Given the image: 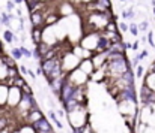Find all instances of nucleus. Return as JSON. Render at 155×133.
Returning a JSON list of instances; mask_svg holds the SVG:
<instances>
[{
  "label": "nucleus",
  "instance_id": "obj_11",
  "mask_svg": "<svg viewBox=\"0 0 155 133\" xmlns=\"http://www.w3.org/2000/svg\"><path fill=\"white\" fill-rule=\"evenodd\" d=\"M14 33L11 32V30H6V32H3V39L6 41V42H14Z\"/></svg>",
  "mask_w": 155,
  "mask_h": 133
},
{
  "label": "nucleus",
  "instance_id": "obj_1",
  "mask_svg": "<svg viewBox=\"0 0 155 133\" xmlns=\"http://www.w3.org/2000/svg\"><path fill=\"white\" fill-rule=\"evenodd\" d=\"M32 126L35 127V130H36L38 133H53L51 124L47 121V118H45V117H44V118H41V120H38L36 123H33Z\"/></svg>",
  "mask_w": 155,
  "mask_h": 133
},
{
  "label": "nucleus",
  "instance_id": "obj_21",
  "mask_svg": "<svg viewBox=\"0 0 155 133\" xmlns=\"http://www.w3.org/2000/svg\"><path fill=\"white\" fill-rule=\"evenodd\" d=\"M20 72L26 76V75H29V69L27 67H24V66H20Z\"/></svg>",
  "mask_w": 155,
  "mask_h": 133
},
{
  "label": "nucleus",
  "instance_id": "obj_7",
  "mask_svg": "<svg viewBox=\"0 0 155 133\" xmlns=\"http://www.w3.org/2000/svg\"><path fill=\"white\" fill-rule=\"evenodd\" d=\"M136 17V12H134V9L131 8V9H125V11H122V18H125V20H133Z\"/></svg>",
  "mask_w": 155,
  "mask_h": 133
},
{
  "label": "nucleus",
  "instance_id": "obj_26",
  "mask_svg": "<svg viewBox=\"0 0 155 133\" xmlns=\"http://www.w3.org/2000/svg\"><path fill=\"white\" fill-rule=\"evenodd\" d=\"M23 2H24V0H14L15 5H20V3H23Z\"/></svg>",
  "mask_w": 155,
  "mask_h": 133
},
{
  "label": "nucleus",
  "instance_id": "obj_23",
  "mask_svg": "<svg viewBox=\"0 0 155 133\" xmlns=\"http://www.w3.org/2000/svg\"><path fill=\"white\" fill-rule=\"evenodd\" d=\"M6 8H8V11H12V9L15 8V5H14V2H12V0H9V2H8V6H6Z\"/></svg>",
  "mask_w": 155,
  "mask_h": 133
},
{
  "label": "nucleus",
  "instance_id": "obj_12",
  "mask_svg": "<svg viewBox=\"0 0 155 133\" xmlns=\"http://www.w3.org/2000/svg\"><path fill=\"white\" fill-rule=\"evenodd\" d=\"M0 23H2L3 26H9V23H11L9 15H8V14H5V12H2V14H0Z\"/></svg>",
  "mask_w": 155,
  "mask_h": 133
},
{
  "label": "nucleus",
  "instance_id": "obj_8",
  "mask_svg": "<svg viewBox=\"0 0 155 133\" xmlns=\"http://www.w3.org/2000/svg\"><path fill=\"white\" fill-rule=\"evenodd\" d=\"M8 78H9V79L18 78V70H17L15 66H14V67H8Z\"/></svg>",
  "mask_w": 155,
  "mask_h": 133
},
{
  "label": "nucleus",
  "instance_id": "obj_5",
  "mask_svg": "<svg viewBox=\"0 0 155 133\" xmlns=\"http://www.w3.org/2000/svg\"><path fill=\"white\" fill-rule=\"evenodd\" d=\"M143 84H145L146 87H149L152 91H155V72H152V70H151V73H149V75L145 78Z\"/></svg>",
  "mask_w": 155,
  "mask_h": 133
},
{
  "label": "nucleus",
  "instance_id": "obj_2",
  "mask_svg": "<svg viewBox=\"0 0 155 133\" xmlns=\"http://www.w3.org/2000/svg\"><path fill=\"white\" fill-rule=\"evenodd\" d=\"M42 32H44V29H41V27H33L32 29V41H33L35 45H39L42 42Z\"/></svg>",
  "mask_w": 155,
  "mask_h": 133
},
{
  "label": "nucleus",
  "instance_id": "obj_20",
  "mask_svg": "<svg viewBox=\"0 0 155 133\" xmlns=\"http://www.w3.org/2000/svg\"><path fill=\"white\" fill-rule=\"evenodd\" d=\"M148 54H149V52L145 49V51H142V52H140V54H137V55H139V58H140V60H143V58H146V57H148Z\"/></svg>",
  "mask_w": 155,
  "mask_h": 133
},
{
  "label": "nucleus",
  "instance_id": "obj_14",
  "mask_svg": "<svg viewBox=\"0 0 155 133\" xmlns=\"http://www.w3.org/2000/svg\"><path fill=\"white\" fill-rule=\"evenodd\" d=\"M20 49H21L23 57H26V58H30V57H32V51H30V49H27V48H24V46H20Z\"/></svg>",
  "mask_w": 155,
  "mask_h": 133
},
{
  "label": "nucleus",
  "instance_id": "obj_16",
  "mask_svg": "<svg viewBox=\"0 0 155 133\" xmlns=\"http://www.w3.org/2000/svg\"><path fill=\"white\" fill-rule=\"evenodd\" d=\"M50 118H51L53 121H54V124H56V126H57L59 129H62V127H63V124H62V123H60V121L57 120V117L54 115V112H50Z\"/></svg>",
  "mask_w": 155,
  "mask_h": 133
},
{
  "label": "nucleus",
  "instance_id": "obj_25",
  "mask_svg": "<svg viewBox=\"0 0 155 133\" xmlns=\"http://www.w3.org/2000/svg\"><path fill=\"white\" fill-rule=\"evenodd\" d=\"M131 49H134V51H136V49H139V42H134L133 46H131Z\"/></svg>",
  "mask_w": 155,
  "mask_h": 133
},
{
  "label": "nucleus",
  "instance_id": "obj_6",
  "mask_svg": "<svg viewBox=\"0 0 155 133\" xmlns=\"http://www.w3.org/2000/svg\"><path fill=\"white\" fill-rule=\"evenodd\" d=\"M60 20V17L59 15H56V14H53V15H48V17H45V26H53L54 23H57Z\"/></svg>",
  "mask_w": 155,
  "mask_h": 133
},
{
  "label": "nucleus",
  "instance_id": "obj_28",
  "mask_svg": "<svg viewBox=\"0 0 155 133\" xmlns=\"http://www.w3.org/2000/svg\"><path fill=\"white\" fill-rule=\"evenodd\" d=\"M120 2H127V0H120Z\"/></svg>",
  "mask_w": 155,
  "mask_h": 133
},
{
  "label": "nucleus",
  "instance_id": "obj_9",
  "mask_svg": "<svg viewBox=\"0 0 155 133\" xmlns=\"http://www.w3.org/2000/svg\"><path fill=\"white\" fill-rule=\"evenodd\" d=\"M105 32H108V33H119L117 29H116V24H114L113 21H108V23H107V26H105Z\"/></svg>",
  "mask_w": 155,
  "mask_h": 133
},
{
  "label": "nucleus",
  "instance_id": "obj_17",
  "mask_svg": "<svg viewBox=\"0 0 155 133\" xmlns=\"http://www.w3.org/2000/svg\"><path fill=\"white\" fill-rule=\"evenodd\" d=\"M148 27H149V23H148V21H143V23L139 24V32H146Z\"/></svg>",
  "mask_w": 155,
  "mask_h": 133
},
{
  "label": "nucleus",
  "instance_id": "obj_24",
  "mask_svg": "<svg viewBox=\"0 0 155 133\" xmlns=\"http://www.w3.org/2000/svg\"><path fill=\"white\" fill-rule=\"evenodd\" d=\"M35 73H36V76H38V75H42V73H44L42 67H41V66H39V67H36V72H35Z\"/></svg>",
  "mask_w": 155,
  "mask_h": 133
},
{
  "label": "nucleus",
  "instance_id": "obj_19",
  "mask_svg": "<svg viewBox=\"0 0 155 133\" xmlns=\"http://www.w3.org/2000/svg\"><path fill=\"white\" fill-rule=\"evenodd\" d=\"M148 42H149V45H151L152 48L155 46V44H154V33H152V32H149V33H148Z\"/></svg>",
  "mask_w": 155,
  "mask_h": 133
},
{
  "label": "nucleus",
  "instance_id": "obj_3",
  "mask_svg": "<svg viewBox=\"0 0 155 133\" xmlns=\"http://www.w3.org/2000/svg\"><path fill=\"white\" fill-rule=\"evenodd\" d=\"M30 21H32V24H33V27H39L41 24H42V21H45V18H44V14L42 12H33L32 15H30Z\"/></svg>",
  "mask_w": 155,
  "mask_h": 133
},
{
  "label": "nucleus",
  "instance_id": "obj_27",
  "mask_svg": "<svg viewBox=\"0 0 155 133\" xmlns=\"http://www.w3.org/2000/svg\"><path fill=\"white\" fill-rule=\"evenodd\" d=\"M152 12H154V15H155V6H154V8H152Z\"/></svg>",
  "mask_w": 155,
  "mask_h": 133
},
{
  "label": "nucleus",
  "instance_id": "obj_13",
  "mask_svg": "<svg viewBox=\"0 0 155 133\" xmlns=\"http://www.w3.org/2000/svg\"><path fill=\"white\" fill-rule=\"evenodd\" d=\"M8 127H9V121H8V118L5 115H2L0 117V132L5 130V129H8Z\"/></svg>",
  "mask_w": 155,
  "mask_h": 133
},
{
  "label": "nucleus",
  "instance_id": "obj_10",
  "mask_svg": "<svg viewBox=\"0 0 155 133\" xmlns=\"http://www.w3.org/2000/svg\"><path fill=\"white\" fill-rule=\"evenodd\" d=\"M11 57H12L14 60H20V58L23 57L21 49H20V48H12V51H11Z\"/></svg>",
  "mask_w": 155,
  "mask_h": 133
},
{
  "label": "nucleus",
  "instance_id": "obj_15",
  "mask_svg": "<svg viewBox=\"0 0 155 133\" xmlns=\"http://www.w3.org/2000/svg\"><path fill=\"white\" fill-rule=\"evenodd\" d=\"M130 33H131L133 36H137V35H139V26H137V24H131V26H130Z\"/></svg>",
  "mask_w": 155,
  "mask_h": 133
},
{
  "label": "nucleus",
  "instance_id": "obj_4",
  "mask_svg": "<svg viewBox=\"0 0 155 133\" xmlns=\"http://www.w3.org/2000/svg\"><path fill=\"white\" fill-rule=\"evenodd\" d=\"M95 48H97L98 51H107V49L110 48V41H108L107 38H104V36H98V41H97Z\"/></svg>",
  "mask_w": 155,
  "mask_h": 133
},
{
  "label": "nucleus",
  "instance_id": "obj_22",
  "mask_svg": "<svg viewBox=\"0 0 155 133\" xmlns=\"http://www.w3.org/2000/svg\"><path fill=\"white\" fill-rule=\"evenodd\" d=\"M136 75H137L139 78L143 76V67H142V66H137V73H136Z\"/></svg>",
  "mask_w": 155,
  "mask_h": 133
},
{
  "label": "nucleus",
  "instance_id": "obj_18",
  "mask_svg": "<svg viewBox=\"0 0 155 133\" xmlns=\"http://www.w3.org/2000/svg\"><path fill=\"white\" fill-rule=\"evenodd\" d=\"M130 30V26L128 24H125V23H122L120 26H119V32H122V33H125V32H128Z\"/></svg>",
  "mask_w": 155,
  "mask_h": 133
}]
</instances>
